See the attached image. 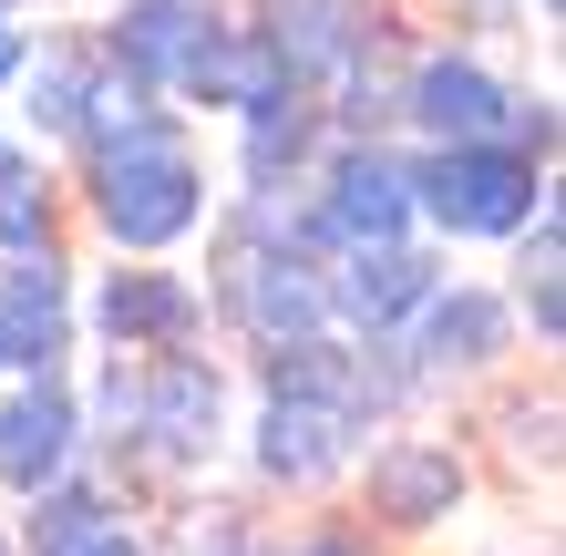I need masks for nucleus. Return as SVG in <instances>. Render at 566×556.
I'll list each match as a JSON object with an SVG mask.
<instances>
[{
    "label": "nucleus",
    "instance_id": "nucleus-1",
    "mask_svg": "<svg viewBox=\"0 0 566 556\" xmlns=\"http://www.w3.org/2000/svg\"><path fill=\"white\" fill-rule=\"evenodd\" d=\"M62 186H73V227L104 258H176L207 238L217 217V176H207V135H196L186 104H155L135 124H114L104 145L62 155Z\"/></svg>",
    "mask_w": 566,
    "mask_h": 556
},
{
    "label": "nucleus",
    "instance_id": "nucleus-2",
    "mask_svg": "<svg viewBox=\"0 0 566 556\" xmlns=\"http://www.w3.org/2000/svg\"><path fill=\"white\" fill-rule=\"evenodd\" d=\"M536 207H556V166L515 155L505 135L474 145H412V217L443 248H505Z\"/></svg>",
    "mask_w": 566,
    "mask_h": 556
},
{
    "label": "nucleus",
    "instance_id": "nucleus-3",
    "mask_svg": "<svg viewBox=\"0 0 566 556\" xmlns=\"http://www.w3.org/2000/svg\"><path fill=\"white\" fill-rule=\"evenodd\" d=\"M207 319L217 340L238 350H279V340H310V331H340L329 319V269L298 248H269V238H238V227L207 217Z\"/></svg>",
    "mask_w": 566,
    "mask_h": 556
},
{
    "label": "nucleus",
    "instance_id": "nucleus-4",
    "mask_svg": "<svg viewBox=\"0 0 566 556\" xmlns=\"http://www.w3.org/2000/svg\"><path fill=\"white\" fill-rule=\"evenodd\" d=\"M463 505H474V443H463V433L381 422V433L350 453V515H360L371 536H391V546L443 536Z\"/></svg>",
    "mask_w": 566,
    "mask_h": 556
},
{
    "label": "nucleus",
    "instance_id": "nucleus-5",
    "mask_svg": "<svg viewBox=\"0 0 566 556\" xmlns=\"http://www.w3.org/2000/svg\"><path fill=\"white\" fill-rule=\"evenodd\" d=\"M371 443L340 402H310V391H248V412H238V443L227 453H248V484L269 505H319V495H340L350 484V453Z\"/></svg>",
    "mask_w": 566,
    "mask_h": 556
},
{
    "label": "nucleus",
    "instance_id": "nucleus-6",
    "mask_svg": "<svg viewBox=\"0 0 566 556\" xmlns=\"http://www.w3.org/2000/svg\"><path fill=\"white\" fill-rule=\"evenodd\" d=\"M391 340H402V361H412V381L432 391V402H453V391H494V381L525 361L515 300L494 279H443Z\"/></svg>",
    "mask_w": 566,
    "mask_h": 556
},
{
    "label": "nucleus",
    "instance_id": "nucleus-7",
    "mask_svg": "<svg viewBox=\"0 0 566 556\" xmlns=\"http://www.w3.org/2000/svg\"><path fill=\"white\" fill-rule=\"evenodd\" d=\"M73 319H83V350H124V361L217 340L207 289H196V269H176V258H104V269L73 289Z\"/></svg>",
    "mask_w": 566,
    "mask_h": 556
},
{
    "label": "nucleus",
    "instance_id": "nucleus-8",
    "mask_svg": "<svg viewBox=\"0 0 566 556\" xmlns=\"http://www.w3.org/2000/svg\"><path fill=\"white\" fill-rule=\"evenodd\" d=\"M505 93H515V73L484 42H463V31L412 42V62H402V145H474V135H494V124H505Z\"/></svg>",
    "mask_w": 566,
    "mask_h": 556
},
{
    "label": "nucleus",
    "instance_id": "nucleus-9",
    "mask_svg": "<svg viewBox=\"0 0 566 556\" xmlns=\"http://www.w3.org/2000/svg\"><path fill=\"white\" fill-rule=\"evenodd\" d=\"M73 289H83L73 238H52V248H0V371H73V361H83Z\"/></svg>",
    "mask_w": 566,
    "mask_h": 556
},
{
    "label": "nucleus",
    "instance_id": "nucleus-10",
    "mask_svg": "<svg viewBox=\"0 0 566 556\" xmlns=\"http://www.w3.org/2000/svg\"><path fill=\"white\" fill-rule=\"evenodd\" d=\"M310 196L329 217V238L360 248V238H412V145L402 135H329L319 166H310Z\"/></svg>",
    "mask_w": 566,
    "mask_h": 556
},
{
    "label": "nucleus",
    "instance_id": "nucleus-11",
    "mask_svg": "<svg viewBox=\"0 0 566 556\" xmlns=\"http://www.w3.org/2000/svg\"><path fill=\"white\" fill-rule=\"evenodd\" d=\"M453 279V248L443 238H360L329 258V319L340 331H402V319L432 300V289Z\"/></svg>",
    "mask_w": 566,
    "mask_h": 556
},
{
    "label": "nucleus",
    "instance_id": "nucleus-12",
    "mask_svg": "<svg viewBox=\"0 0 566 556\" xmlns=\"http://www.w3.org/2000/svg\"><path fill=\"white\" fill-rule=\"evenodd\" d=\"M83 453V391L73 371H11L0 381V505H21L31 484H52Z\"/></svg>",
    "mask_w": 566,
    "mask_h": 556
},
{
    "label": "nucleus",
    "instance_id": "nucleus-13",
    "mask_svg": "<svg viewBox=\"0 0 566 556\" xmlns=\"http://www.w3.org/2000/svg\"><path fill=\"white\" fill-rule=\"evenodd\" d=\"M93 73H104V42H93V21H42V31H31L21 83L0 93V104L21 114V135L42 145V155H73L83 104H93Z\"/></svg>",
    "mask_w": 566,
    "mask_h": 556
},
{
    "label": "nucleus",
    "instance_id": "nucleus-14",
    "mask_svg": "<svg viewBox=\"0 0 566 556\" xmlns=\"http://www.w3.org/2000/svg\"><path fill=\"white\" fill-rule=\"evenodd\" d=\"M515 300V331H525V350H566V207H536L505 238V279H494Z\"/></svg>",
    "mask_w": 566,
    "mask_h": 556
},
{
    "label": "nucleus",
    "instance_id": "nucleus-15",
    "mask_svg": "<svg viewBox=\"0 0 566 556\" xmlns=\"http://www.w3.org/2000/svg\"><path fill=\"white\" fill-rule=\"evenodd\" d=\"M207 11L217 0H114V11H93V42H104V62H124L145 93H176V62L196 52Z\"/></svg>",
    "mask_w": 566,
    "mask_h": 556
},
{
    "label": "nucleus",
    "instance_id": "nucleus-16",
    "mask_svg": "<svg viewBox=\"0 0 566 556\" xmlns=\"http://www.w3.org/2000/svg\"><path fill=\"white\" fill-rule=\"evenodd\" d=\"M227 124H238V186H298L329 145V114H319L310 83H289V93H269V104H248Z\"/></svg>",
    "mask_w": 566,
    "mask_h": 556
},
{
    "label": "nucleus",
    "instance_id": "nucleus-17",
    "mask_svg": "<svg viewBox=\"0 0 566 556\" xmlns=\"http://www.w3.org/2000/svg\"><path fill=\"white\" fill-rule=\"evenodd\" d=\"M238 11L279 42V62H289V83H329L350 62V42L371 31V0H238Z\"/></svg>",
    "mask_w": 566,
    "mask_h": 556
},
{
    "label": "nucleus",
    "instance_id": "nucleus-18",
    "mask_svg": "<svg viewBox=\"0 0 566 556\" xmlns=\"http://www.w3.org/2000/svg\"><path fill=\"white\" fill-rule=\"evenodd\" d=\"M52 238H73L62 155H42L31 135H0V248H52Z\"/></svg>",
    "mask_w": 566,
    "mask_h": 556
},
{
    "label": "nucleus",
    "instance_id": "nucleus-19",
    "mask_svg": "<svg viewBox=\"0 0 566 556\" xmlns=\"http://www.w3.org/2000/svg\"><path fill=\"white\" fill-rule=\"evenodd\" d=\"M505 464H515V484H556V391L505 402Z\"/></svg>",
    "mask_w": 566,
    "mask_h": 556
},
{
    "label": "nucleus",
    "instance_id": "nucleus-20",
    "mask_svg": "<svg viewBox=\"0 0 566 556\" xmlns=\"http://www.w3.org/2000/svg\"><path fill=\"white\" fill-rule=\"evenodd\" d=\"M279 546H289V556H391V536H371L340 495H319V515H298Z\"/></svg>",
    "mask_w": 566,
    "mask_h": 556
},
{
    "label": "nucleus",
    "instance_id": "nucleus-21",
    "mask_svg": "<svg viewBox=\"0 0 566 556\" xmlns=\"http://www.w3.org/2000/svg\"><path fill=\"white\" fill-rule=\"evenodd\" d=\"M515 155H536V166H556V93L546 83H515L505 93V124H494Z\"/></svg>",
    "mask_w": 566,
    "mask_h": 556
},
{
    "label": "nucleus",
    "instance_id": "nucleus-22",
    "mask_svg": "<svg viewBox=\"0 0 566 556\" xmlns=\"http://www.w3.org/2000/svg\"><path fill=\"white\" fill-rule=\"evenodd\" d=\"M62 556H165V536L145 526V505H114L104 526H83L73 546H62Z\"/></svg>",
    "mask_w": 566,
    "mask_h": 556
},
{
    "label": "nucleus",
    "instance_id": "nucleus-23",
    "mask_svg": "<svg viewBox=\"0 0 566 556\" xmlns=\"http://www.w3.org/2000/svg\"><path fill=\"white\" fill-rule=\"evenodd\" d=\"M443 11H453L463 42H505V31H536V21H525V0H443Z\"/></svg>",
    "mask_w": 566,
    "mask_h": 556
},
{
    "label": "nucleus",
    "instance_id": "nucleus-24",
    "mask_svg": "<svg viewBox=\"0 0 566 556\" xmlns=\"http://www.w3.org/2000/svg\"><path fill=\"white\" fill-rule=\"evenodd\" d=\"M196 556H289V546H279V526H258V515H227Z\"/></svg>",
    "mask_w": 566,
    "mask_h": 556
},
{
    "label": "nucleus",
    "instance_id": "nucleus-25",
    "mask_svg": "<svg viewBox=\"0 0 566 556\" xmlns=\"http://www.w3.org/2000/svg\"><path fill=\"white\" fill-rule=\"evenodd\" d=\"M31 31H42L31 11H0V93L21 83V62H31Z\"/></svg>",
    "mask_w": 566,
    "mask_h": 556
},
{
    "label": "nucleus",
    "instance_id": "nucleus-26",
    "mask_svg": "<svg viewBox=\"0 0 566 556\" xmlns=\"http://www.w3.org/2000/svg\"><path fill=\"white\" fill-rule=\"evenodd\" d=\"M525 21H566V0H525Z\"/></svg>",
    "mask_w": 566,
    "mask_h": 556
},
{
    "label": "nucleus",
    "instance_id": "nucleus-27",
    "mask_svg": "<svg viewBox=\"0 0 566 556\" xmlns=\"http://www.w3.org/2000/svg\"><path fill=\"white\" fill-rule=\"evenodd\" d=\"M0 556H11V505H0Z\"/></svg>",
    "mask_w": 566,
    "mask_h": 556
},
{
    "label": "nucleus",
    "instance_id": "nucleus-28",
    "mask_svg": "<svg viewBox=\"0 0 566 556\" xmlns=\"http://www.w3.org/2000/svg\"><path fill=\"white\" fill-rule=\"evenodd\" d=\"M536 556H556V546H536Z\"/></svg>",
    "mask_w": 566,
    "mask_h": 556
},
{
    "label": "nucleus",
    "instance_id": "nucleus-29",
    "mask_svg": "<svg viewBox=\"0 0 566 556\" xmlns=\"http://www.w3.org/2000/svg\"><path fill=\"white\" fill-rule=\"evenodd\" d=\"M0 381H11V371H0Z\"/></svg>",
    "mask_w": 566,
    "mask_h": 556
}]
</instances>
